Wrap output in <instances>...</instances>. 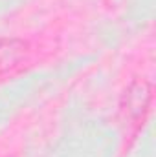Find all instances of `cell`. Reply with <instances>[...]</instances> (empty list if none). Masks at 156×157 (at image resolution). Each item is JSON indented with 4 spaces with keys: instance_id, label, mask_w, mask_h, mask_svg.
Wrapping results in <instances>:
<instances>
[{
    "instance_id": "1",
    "label": "cell",
    "mask_w": 156,
    "mask_h": 157,
    "mask_svg": "<svg viewBox=\"0 0 156 157\" xmlns=\"http://www.w3.org/2000/svg\"><path fill=\"white\" fill-rule=\"evenodd\" d=\"M28 55V44L18 39H0V78L17 71Z\"/></svg>"
}]
</instances>
